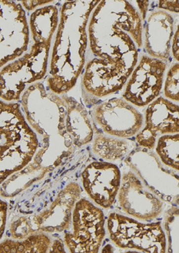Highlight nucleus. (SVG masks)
<instances>
[{
	"label": "nucleus",
	"mask_w": 179,
	"mask_h": 253,
	"mask_svg": "<svg viewBox=\"0 0 179 253\" xmlns=\"http://www.w3.org/2000/svg\"><path fill=\"white\" fill-rule=\"evenodd\" d=\"M19 101L26 122L36 135L38 148L28 166L2 184L1 192L6 198L15 197L42 180L68 160L75 149L66 132V104L62 95L38 82L26 88Z\"/></svg>",
	"instance_id": "1"
},
{
	"label": "nucleus",
	"mask_w": 179,
	"mask_h": 253,
	"mask_svg": "<svg viewBox=\"0 0 179 253\" xmlns=\"http://www.w3.org/2000/svg\"><path fill=\"white\" fill-rule=\"evenodd\" d=\"M88 47L92 57L125 63L134 70L143 45V22L129 1H100L87 26Z\"/></svg>",
	"instance_id": "2"
},
{
	"label": "nucleus",
	"mask_w": 179,
	"mask_h": 253,
	"mask_svg": "<svg viewBox=\"0 0 179 253\" xmlns=\"http://www.w3.org/2000/svg\"><path fill=\"white\" fill-rule=\"evenodd\" d=\"M99 2L66 1L59 9L46 76V87L56 95L68 93L82 75L88 50V23Z\"/></svg>",
	"instance_id": "3"
},
{
	"label": "nucleus",
	"mask_w": 179,
	"mask_h": 253,
	"mask_svg": "<svg viewBox=\"0 0 179 253\" xmlns=\"http://www.w3.org/2000/svg\"><path fill=\"white\" fill-rule=\"evenodd\" d=\"M29 28L33 43L28 51L0 70V99L5 102H17L26 88L47 76L56 31L37 25H30Z\"/></svg>",
	"instance_id": "4"
},
{
	"label": "nucleus",
	"mask_w": 179,
	"mask_h": 253,
	"mask_svg": "<svg viewBox=\"0 0 179 253\" xmlns=\"http://www.w3.org/2000/svg\"><path fill=\"white\" fill-rule=\"evenodd\" d=\"M38 148L19 102L0 99V186L28 166Z\"/></svg>",
	"instance_id": "5"
},
{
	"label": "nucleus",
	"mask_w": 179,
	"mask_h": 253,
	"mask_svg": "<svg viewBox=\"0 0 179 253\" xmlns=\"http://www.w3.org/2000/svg\"><path fill=\"white\" fill-rule=\"evenodd\" d=\"M82 189L76 182H70L38 213L15 217L9 225L8 235L12 239H22L37 232L61 233L70 229L72 210L81 198Z\"/></svg>",
	"instance_id": "6"
},
{
	"label": "nucleus",
	"mask_w": 179,
	"mask_h": 253,
	"mask_svg": "<svg viewBox=\"0 0 179 253\" xmlns=\"http://www.w3.org/2000/svg\"><path fill=\"white\" fill-rule=\"evenodd\" d=\"M107 229L111 242L118 248L147 253L167 252L161 222L143 223L118 212H111L107 218Z\"/></svg>",
	"instance_id": "7"
},
{
	"label": "nucleus",
	"mask_w": 179,
	"mask_h": 253,
	"mask_svg": "<svg viewBox=\"0 0 179 253\" xmlns=\"http://www.w3.org/2000/svg\"><path fill=\"white\" fill-rule=\"evenodd\" d=\"M105 225L103 210L80 198L72 210L71 229L64 232L65 247L71 253H99L106 236Z\"/></svg>",
	"instance_id": "8"
},
{
	"label": "nucleus",
	"mask_w": 179,
	"mask_h": 253,
	"mask_svg": "<svg viewBox=\"0 0 179 253\" xmlns=\"http://www.w3.org/2000/svg\"><path fill=\"white\" fill-rule=\"evenodd\" d=\"M125 163L147 189L162 202L179 204V172L165 167L151 149L138 148L125 157Z\"/></svg>",
	"instance_id": "9"
},
{
	"label": "nucleus",
	"mask_w": 179,
	"mask_h": 253,
	"mask_svg": "<svg viewBox=\"0 0 179 253\" xmlns=\"http://www.w3.org/2000/svg\"><path fill=\"white\" fill-rule=\"evenodd\" d=\"M30 33L28 19L21 4L0 1V70L28 51Z\"/></svg>",
	"instance_id": "10"
},
{
	"label": "nucleus",
	"mask_w": 179,
	"mask_h": 253,
	"mask_svg": "<svg viewBox=\"0 0 179 253\" xmlns=\"http://www.w3.org/2000/svg\"><path fill=\"white\" fill-rule=\"evenodd\" d=\"M132 72L125 63L91 58L81 75L84 101L89 103L122 90Z\"/></svg>",
	"instance_id": "11"
},
{
	"label": "nucleus",
	"mask_w": 179,
	"mask_h": 253,
	"mask_svg": "<svg viewBox=\"0 0 179 253\" xmlns=\"http://www.w3.org/2000/svg\"><path fill=\"white\" fill-rule=\"evenodd\" d=\"M127 101L112 98L96 104L91 111L95 125L106 135L129 139L143 127L144 117Z\"/></svg>",
	"instance_id": "12"
},
{
	"label": "nucleus",
	"mask_w": 179,
	"mask_h": 253,
	"mask_svg": "<svg viewBox=\"0 0 179 253\" xmlns=\"http://www.w3.org/2000/svg\"><path fill=\"white\" fill-rule=\"evenodd\" d=\"M167 63L146 55L139 57L125 85L122 99L137 107H144L159 96Z\"/></svg>",
	"instance_id": "13"
},
{
	"label": "nucleus",
	"mask_w": 179,
	"mask_h": 253,
	"mask_svg": "<svg viewBox=\"0 0 179 253\" xmlns=\"http://www.w3.org/2000/svg\"><path fill=\"white\" fill-rule=\"evenodd\" d=\"M117 198L122 211L139 220L150 222L163 211V202L147 189L132 170L122 174Z\"/></svg>",
	"instance_id": "14"
},
{
	"label": "nucleus",
	"mask_w": 179,
	"mask_h": 253,
	"mask_svg": "<svg viewBox=\"0 0 179 253\" xmlns=\"http://www.w3.org/2000/svg\"><path fill=\"white\" fill-rule=\"evenodd\" d=\"M121 179L122 172L118 166L108 162H92L81 172L85 193L96 206L106 210L115 203Z\"/></svg>",
	"instance_id": "15"
},
{
	"label": "nucleus",
	"mask_w": 179,
	"mask_h": 253,
	"mask_svg": "<svg viewBox=\"0 0 179 253\" xmlns=\"http://www.w3.org/2000/svg\"><path fill=\"white\" fill-rule=\"evenodd\" d=\"M147 106L143 116L144 127L135 136L139 147L152 150L158 136L179 133V105L158 96Z\"/></svg>",
	"instance_id": "16"
},
{
	"label": "nucleus",
	"mask_w": 179,
	"mask_h": 253,
	"mask_svg": "<svg viewBox=\"0 0 179 253\" xmlns=\"http://www.w3.org/2000/svg\"><path fill=\"white\" fill-rule=\"evenodd\" d=\"M143 24V47L148 56L167 63L171 57V45L175 33V19L166 11L150 12Z\"/></svg>",
	"instance_id": "17"
},
{
	"label": "nucleus",
	"mask_w": 179,
	"mask_h": 253,
	"mask_svg": "<svg viewBox=\"0 0 179 253\" xmlns=\"http://www.w3.org/2000/svg\"><path fill=\"white\" fill-rule=\"evenodd\" d=\"M66 104V129L74 146L81 148L92 142L94 128L87 109L81 102L67 94L61 95Z\"/></svg>",
	"instance_id": "18"
},
{
	"label": "nucleus",
	"mask_w": 179,
	"mask_h": 253,
	"mask_svg": "<svg viewBox=\"0 0 179 253\" xmlns=\"http://www.w3.org/2000/svg\"><path fill=\"white\" fill-rule=\"evenodd\" d=\"M92 153L104 162L114 163L125 158L132 150V143L127 139L96 133L92 141Z\"/></svg>",
	"instance_id": "19"
},
{
	"label": "nucleus",
	"mask_w": 179,
	"mask_h": 253,
	"mask_svg": "<svg viewBox=\"0 0 179 253\" xmlns=\"http://www.w3.org/2000/svg\"><path fill=\"white\" fill-rule=\"evenodd\" d=\"M52 238L44 232H37L22 239H4L0 243V253H49Z\"/></svg>",
	"instance_id": "20"
},
{
	"label": "nucleus",
	"mask_w": 179,
	"mask_h": 253,
	"mask_svg": "<svg viewBox=\"0 0 179 253\" xmlns=\"http://www.w3.org/2000/svg\"><path fill=\"white\" fill-rule=\"evenodd\" d=\"M155 154L162 164L179 172V134H167L158 137Z\"/></svg>",
	"instance_id": "21"
},
{
	"label": "nucleus",
	"mask_w": 179,
	"mask_h": 253,
	"mask_svg": "<svg viewBox=\"0 0 179 253\" xmlns=\"http://www.w3.org/2000/svg\"><path fill=\"white\" fill-rule=\"evenodd\" d=\"M179 208L178 206L169 209L165 218V232L169 253H179Z\"/></svg>",
	"instance_id": "22"
},
{
	"label": "nucleus",
	"mask_w": 179,
	"mask_h": 253,
	"mask_svg": "<svg viewBox=\"0 0 179 253\" xmlns=\"http://www.w3.org/2000/svg\"><path fill=\"white\" fill-rule=\"evenodd\" d=\"M179 63H174L166 73L164 85L165 99L172 102L179 101Z\"/></svg>",
	"instance_id": "23"
},
{
	"label": "nucleus",
	"mask_w": 179,
	"mask_h": 253,
	"mask_svg": "<svg viewBox=\"0 0 179 253\" xmlns=\"http://www.w3.org/2000/svg\"><path fill=\"white\" fill-rule=\"evenodd\" d=\"M8 209V203L0 198V241L2 240L6 229Z\"/></svg>",
	"instance_id": "24"
},
{
	"label": "nucleus",
	"mask_w": 179,
	"mask_h": 253,
	"mask_svg": "<svg viewBox=\"0 0 179 253\" xmlns=\"http://www.w3.org/2000/svg\"><path fill=\"white\" fill-rule=\"evenodd\" d=\"M19 2L25 11H34L38 8L49 5L53 1H20Z\"/></svg>",
	"instance_id": "25"
},
{
	"label": "nucleus",
	"mask_w": 179,
	"mask_h": 253,
	"mask_svg": "<svg viewBox=\"0 0 179 253\" xmlns=\"http://www.w3.org/2000/svg\"><path fill=\"white\" fill-rule=\"evenodd\" d=\"M157 7L161 10L179 13V7L178 1H158Z\"/></svg>",
	"instance_id": "26"
},
{
	"label": "nucleus",
	"mask_w": 179,
	"mask_h": 253,
	"mask_svg": "<svg viewBox=\"0 0 179 253\" xmlns=\"http://www.w3.org/2000/svg\"><path fill=\"white\" fill-rule=\"evenodd\" d=\"M179 26H176V31L174 33V36L172 40V45H171V55L172 56V58L176 61V63H178L179 60Z\"/></svg>",
	"instance_id": "27"
},
{
	"label": "nucleus",
	"mask_w": 179,
	"mask_h": 253,
	"mask_svg": "<svg viewBox=\"0 0 179 253\" xmlns=\"http://www.w3.org/2000/svg\"><path fill=\"white\" fill-rule=\"evenodd\" d=\"M137 3L138 11L141 16L142 20L144 22L146 19L147 13H148V6L150 5L149 1H136Z\"/></svg>",
	"instance_id": "28"
},
{
	"label": "nucleus",
	"mask_w": 179,
	"mask_h": 253,
	"mask_svg": "<svg viewBox=\"0 0 179 253\" xmlns=\"http://www.w3.org/2000/svg\"><path fill=\"white\" fill-rule=\"evenodd\" d=\"M49 253H66L64 243L62 242L61 240H59V239H55L52 241Z\"/></svg>",
	"instance_id": "29"
}]
</instances>
